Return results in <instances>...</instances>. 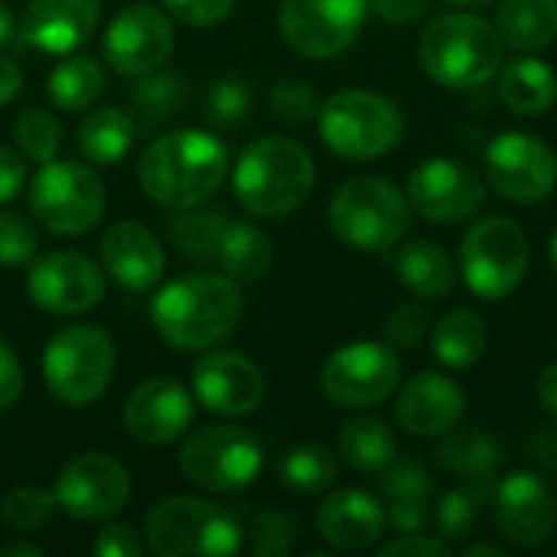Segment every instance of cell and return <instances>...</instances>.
<instances>
[{"label":"cell","instance_id":"cell-42","mask_svg":"<svg viewBox=\"0 0 557 557\" xmlns=\"http://www.w3.org/2000/svg\"><path fill=\"white\" fill-rule=\"evenodd\" d=\"M271 108L274 114L284 121V124H310L317 121L320 114V101H317V91L310 82L304 78H281L274 88H271Z\"/></svg>","mask_w":557,"mask_h":557},{"label":"cell","instance_id":"cell-3","mask_svg":"<svg viewBox=\"0 0 557 557\" xmlns=\"http://www.w3.org/2000/svg\"><path fill=\"white\" fill-rule=\"evenodd\" d=\"M317 186V163L307 147L290 137H261L242 150L232 173L235 199L258 219L297 212Z\"/></svg>","mask_w":557,"mask_h":557},{"label":"cell","instance_id":"cell-39","mask_svg":"<svg viewBox=\"0 0 557 557\" xmlns=\"http://www.w3.org/2000/svg\"><path fill=\"white\" fill-rule=\"evenodd\" d=\"M59 503L52 490H39V486H16L3 496L0 503V519L7 522L10 532L16 535H33L39 529H46V522L55 516Z\"/></svg>","mask_w":557,"mask_h":557},{"label":"cell","instance_id":"cell-51","mask_svg":"<svg viewBox=\"0 0 557 557\" xmlns=\"http://www.w3.org/2000/svg\"><path fill=\"white\" fill-rule=\"evenodd\" d=\"M26 183V160L20 150L0 147V206L13 202Z\"/></svg>","mask_w":557,"mask_h":557},{"label":"cell","instance_id":"cell-30","mask_svg":"<svg viewBox=\"0 0 557 557\" xmlns=\"http://www.w3.org/2000/svg\"><path fill=\"white\" fill-rule=\"evenodd\" d=\"M496 29L509 49L542 52L557 39V0H503Z\"/></svg>","mask_w":557,"mask_h":557},{"label":"cell","instance_id":"cell-25","mask_svg":"<svg viewBox=\"0 0 557 557\" xmlns=\"http://www.w3.org/2000/svg\"><path fill=\"white\" fill-rule=\"evenodd\" d=\"M385 525V506L366 490H336L317 512V532L336 552H366L379 545Z\"/></svg>","mask_w":557,"mask_h":557},{"label":"cell","instance_id":"cell-37","mask_svg":"<svg viewBox=\"0 0 557 557\" xmlns=\"http://www.w3.org/2000/svg\"><path fill=\"white\" fill-rule=\"evenodd\" d=\"M225 222H228V212L222 209H206V206L180 209L176 219L170 222V238L180 248V255L193 261H212Z\"/></svg>","mask_w":557,"mask_h":557},{"label":"cell","instance_id":"cell-11","mask_svg":"<svg viewBox=\"0 0 557 557\" xmlns=\"http://www.w3.org/2000/svg\"><path fill=\"white\" fill-rule=\"evenodd\" d=\"M529 235L516 219L486 215L480 219L460 248V274L467 287L483 300L509 297L529 271Z\"/></svg>","mask_w":557,"mask_h":557},{"label":"cell","instance_id":"cell-1","mask_svg":"<svg viewBox=\"0 0 557 557\" xmlns=\"http://www.w3.org/2000/svg\"><path fill=\"white\" fill-rule=\"evenodd\" d=\"M228 176V150L219 137L199 127H183L157 137L137 163L140 189L163 209L206 206Z\"/></svg>","mask_w":557,"mask_h":557},{"label":"cell","instance_id":"cell-20","mask_svg":"<svg viewBox=\"0 0 557 557\" xmlns=\"http://www.w3.org/2000/svg\"><path fill=\"white\" fill-rule=\"evenodd\" d=\"M121 424L137 444H176L193 424V395L176 379H147L127 395Z\"/></svg>","mask_w":557,"mask_h":557},{"label":"cell","instance_id":"cell-9","mask_svg":"<svg viewBox=\"0 0 557 557\" xmlns=\"http://www.w3.org/2000/svg\"><path fill=\"white\" fill-rule=\"evenodd\" d=\"M33 219L52 235H85L108 206V189L91 166L75 160H46L26 189Z\"/></svg>","mask_w":557,"mask_h":557},{"label":"cell","instance_id":"cell-58","mask_svg":"<svg viewBox=\"0 0 557 557\" xmlns=\"http://www.w3.org/2000/svg\"><path fill=\"white\" fill-rule=\"evenodd\" d=\"M447 3H454V7H460V10H476V7H486V3H493V0H447Z\"/></svg>","mask_w":557,"mask_h":557},{"label":"cell","instance_id":"cell-24","mask_svg":"<svg viewBox=\"0 0 557 557\" xmlns=\"http://www.w3.org/2000/svg\"><path fill=\"white\" fill-rule=\"evenodd\" d=\"M101 268L108 277H114L124 290H153L163 277L166 258L157 242V235L140 222H117L104 232L101 245Z\"/></svg>","mask_w":557,"mask_h":557},{"label":"cell","instance_id":"cell-4","mask_svg":"<svg viewBox=\"0 0 557 557\" xmlns=\"http://www.w3.org/2000/svg\"><path fill=\"white\" fill-rule=\"evenodd\" d=\"M421 65L444 88H480L506 62L496 23L476 13H441L421 33Z\"/></svg>","mask_w":557,"mask_h":557},{"label":"cell","instance_id":"cell-5","mask_svg":"<svg viewBox=\"0 0 557 557\" xmlns=\"http://www.w3.org/2000/svg\"><path fill=\"white\" fill-rule=\"evenodd\" d=\"M330 228L356 251L382 255L401 245L411 228V202L382 176H356L343 183L330 202Z\"/></svg>","mask_w":557,"mask_h":557},{"label":"cell","instance_id":"cell-15","mask_svg":"<svg viewBox=\"0 0 557 557\" xmlns=\"http://www.w3.org/2000/svg\"><path fill=\"white\" fill-rule=\"evenodd\" d=\"M55 503L69 519L104 522L127 509L131 503V473L121 460L88 450L72 457L55 480Z\"/></svg>","mask_w":557,"mask_h":557},{"label":"cell","instance_id":"cell-21","mask_svg":"<svg viewBox=\"0 0 557 557\" xmlns=\"http://www.w3.org/2000/svg\"><path fill=\"white\" fill-rule=\"evenodd\" d=\"M493 506L503 539L516 548H542L555 535V496L535 473H509L496 486Z\"/></svg>","mask_w":557,"mask_h":557},{"label":"cell","instance_id":"cell-26","mask_svg":"<svg viewBox=\"0 0 557 557\" xmlns=\"http://www.w3.org/2000/svg\"><path fill=\"white\" fill-rule=\"evenodd\" d=\"M499 98L519 117H542L557 104V72L529 52L499 65Z\"/></svg>","mask_w":557,"mask_h":557},{"label":"cell","instance_id":"cell-8","mask_svg":"<svg viewBox=\"0 0 557 557\" xmlns=\"http://www.w3.org/2000/svg\"><path fill=\"white\" fill-rule=\"evenodd\" d=\"M323 144L346 160H375L395 150L405 137L401 108L366 88H343L320 104L317 114Z\"/></svg>","mask_w":557,"mask_h":557},{"label":"cell","instance_id":"cell-47","mask_svg":"<svg viewBox=\"0 0 557 557\" xmlns=\"http://www.w3.org/2000/svg\"><path fill=\"white\" fill-rule=\"evenodd\" d=\"M163 10L186 26H215L232 16L235 0H163Z\"/></svg>","mask_w":557,"mask_h":557},{"label":"cell","instance_id":"cell-13","mask_svg":"<svg viewBox=\"0 0 557 557\" xmlns=\"http://www.w3.org/2000/svg\"><path fill=\"white\" fill-rule=\"evenodd\" d=\"M369 0H284L277 26L284 42L307 59H336L359 39Z\"/></svg>","mask_w":557,"mask_h":557},{"label":"cell","instance_id":"cell-49","mask_svg":"<svg viewBox=\"0 0 557 557\" xmlns=\"http://www.w3.org/2000/svg\"><path fill=\"white\" fill-rule=\"evenodd\" d=\"M95 555L98 557H140L147 552L144 545V532L131 529V525H104L95 535Z\"/></svg>","mask_w":557,"mask_h":557},{"label":"cell","instance_id":"cell-16","mask_svg":"<svg viewBox=\"0 0 557 557\" xmlns=\"http://www.w3.org/2000/svg\"><path fill=\"white\" fill-rule=\"evenodd\" d=\"M26 294L42 313L78 317L101 304L104 274L91 258L62 248V251H49L29 264Z\"/></svg>","mask_w":557,"mask_h":557},{"label":"cell","instance_id":"cell-17","mask_svg":"<svg viewBox=\"0 0 557 557\" xmlns=\"http://www.w3.org/2000/svg\"><path fill=\"white\" fill-rule=\"evenodd\" d=\"M173 52V23L170 13L153 3L124 7L104 29V59L114 72L140 78L157 69Z\"/></svg>","mask_w":557,"mask_h":557},{"label":"cell","instance_id":"cell-14","mask_svg":"<svg viewBox=\"0 0 557 557\" xmlns=\"http://www.w3.org/2000/svg\"><path fill=\"white\" fill-rule=\"evenodd\" d=\"M490 186L519 206L545 202L557 186L555 150L529 131H503L483 153Z\"/></svg>","mask_w":557,"mask_h":557},{"label":"cell","instance_id":"cell-57","mask_svg":"<svg viewBox=\"0 0 557 557\" xmlns=\"http://www.w3.org/2000/svg\"><path fill=\"white\" fill-rule=\"evenodd\" d=\"M10 36H13V13H10V7L0 0V46H3Z\"/></svg>","mask_w":557,"mask_h":557},{"label":"cell","instance_id":"cell-38","mask_svg":"<svg viewBox=\"0 0 557 557\" xmlns=\"http://www.w3.org/2000/svg\"><path fill=\"white\" fill-rule=\"evenodd\" d=\"M486 493H490V483H470L463 490H454L441 499L437 506V532L441 539H447L450 545L454 542H463L470 535H476L483 516H486Z\"/></svg>","mask_w":557,"mask_h":557},{"label":"cell","instance_id":"cell-7","mask_svg":"<svg viewBox=\"0 0 557 557\" xmlns=\"http://www.w3.org/2000/svg\"><path fill=\"white\" fill-rule=\"evenodd\" d=\"M117 366L114 339L91 323H72L49 336L42 352V382L69 408H88L95 405Z\"/></svg>","mask_w":557,"mask_h":557},{"label":"cell","instance_id":"cell-55","mask_svg":"<svg viewBox=\"0 0 557 557\" xmlns=\"http://www.w3.org/2000/svg\"><path fill=\"white\" fill-rule=\"evenodd\" d=\"M0 557H42V548L33 545V542H26V539H20V542L0 545Z\"/></svg>","mask_w":557,"mask_h":557},{"label":"cell","instance_id":"cell-32","mask_svg":"<svg viewBox=\"0 0 557 557\" xmlns=\"http://www.w3.org/2000/svg\"><path fill=\"white\" fill-rule=\"evenodd\" d=\"M490 343V330L480 313L473 310H450L437 320L431 333V349L447 369H470L483 359Z\"/></svg>","mask_w":557,"mask_h":557},{"label":"cell","instance_id":"cell-10","mask_svg":"<svg viewBox=\"0 0 557 557\" xmlns=\"http://www.w3.org/2000/svg\"><path fill=\"white\" fill-rule=\"evenodd\" d=\"M176 467L196 490L225 496L242 493L258 480L264 450L245 428L206 424L183 441Z\"/></svg>","mask_w":557,"mask_h":557},{"label":"cell","instance_id":"cell-59","mask_svg":"<svg viewBox=\"0 0 557 557\" xmlns=\"http://www.w3.org/2000/svg\"><path fill=\"white\" fill-rule=\"evenodd\" d=\"M548 258H552V264H555L557 271V232L552 235V242H548Z\"/></svg>","mask_w":557,"mask_h":557},{"label":"cell","instance_id":"cell-48","mask_svg":"<svg viewBox=\"0 0 557 557\" xmlns=\"http://www.w3.org/2000/svg\"><path fill=\"white\" fill-rule=\"evenodd\" d=\"M454 545L441 535H421V532H401V539L379 545V557H450Z\"/></svg>","mask_w":557,"mask_h":557},{"label":"cell","instance_id":"cell-45","mask_svg":"<svg viewBox=\"0 0 557 557\" xmlns=\"http://www.w3.org/2000/svg\"><path fill=\"white\" fill-rule=\"evenodd\" d=\"M206 108H209V117L212 121H219V124H238L248 114V108H251V91H248V85L242 78H222V82L212 85Z\"/></svg>","mask_w":557,"mask_h":557},{"label":"cell","instance_id":"cell-2","mask_svg":"<svg viewBox=\"0 0 557 557\" xmlns=\"http://www.w3.org/2000/svg\"><path fill=\"white\" fill-rule=\"evenodd\" d=\"M242 290L228 274H186L157 290L150 317L160 339L180 352L225 343L242 320Z\"/></svg>","mask_w":557,"mask_h":557},{"label":"cell","instance_id":"cell-54","mask_svg":"<svg viewBox=\"0 0 557 557\" xmlns=\"http://www.w3.org/2000/svg\"><path fill=\"white\" fill-rule=\"evenodd\" d=\"M535 392H539V401H542L552 414H557V362H552L548 369H542Z\"/></svg>","mask_w":557,"mask_h":557},{"label":"cell","instance_id":"cell-18","mask_svg":"<svg viewBox=\"0 0 557 557\" xmlns=\"http://www.w3.org/2000/svg\"><path fill=\"white\" fill-rule=\"evenodd\" d=\"M483 180L454 157H434L414 166L408 180V202L418 215L437 225L473 219L483 209Z\"/></svg>","mask_w":557,"mask_h":557},{"label":"cell","instance_id":"cell-23","mask_svg":"<svg viewBox=\"0 0 557 557\" xmlns=\"http://www.w3.org/2000/svg\"><path fill=\"white\" fill-rule=\"evenodd\" d=\"M101 20V0H29L23 13V39L26 46L69 55L85 46Z\"/></svg>","mask_w":557,"mask_h":557},{"label":"cell","instance_id":"cell-6","mask_svg":"<svg viewBox=\"0 0 557 557\" xmlns=\"http://www.w3.org/2000/svg\"><path fill=\"white\" fill-rule=\"evenodd\" d=\"M242 525L199 496H166L147 512L144 545L157 557H228L242 552Z\"/></svg>","mask_w":557,"mask_h":557},{"label":"cell","instance_id":"cell-53","mask_svg":"<svg viewBox=\"0 0 557 557\" xmlns=\"http://www.w3.org/2000/svg\"><path fill=\"white\" fill-rule=\"evenodd\" d=\"M23 88V72L13 59L0 55V104H10Z\"/></svg>","mask_w":557,"mask_h":557},{"label":"cell","instance_id":"cell-43","mask_svg":"<svg viewBox=\"0 0 557 557\" xmlns=\"http://www.w3.org/2000/svg\"><path fill=\"white\" fill-rule=\"evenodd\" d=\"M251 552L258 557H281L294 552V542H297V525L277 512V509H264L261 516H255L251 529Z\"/></svg>","mask_w":557,"mask_h":557},{"label":"cell","instance_id":"cell-31","mask_svg":"<svg viewBox=\"0 0 557 557\" xmlns=\"http://www.w3.org/2000/svg\"><path fill=\"white\" fill-rule=\"evenodd\" d=\"M78 153L95 166H114L134 144V117L121 108H95L78 121Z\"/></svg>","mask_w":557,"mask_h":557},{"label":"cell","instance_id":"cell-36","mask_svg":"<svg viewBox=\"0 0 557 557\" xmlns=\"http://www.w3.org/2000/svg\"><path fill=\"white\" fill-rule=\"evenodd\" d=\"M336 457L323 444H294L277 463V480L294 493H323L336 483Z\"/></svg>","mask_w":557,"mask_h":557},{"label":"cell","instance_id":"cell-41","mask_svg":"<svg viewBox=\"0 0 557 557\" xmlns=\"http://www.w3.org/2000/svg\"><path fill=\"white\" fill-rule=\"evenodd\" d=\"M183 101V82L176 75L166 72H150L140 75L137 88H134V104L140 114H147L150 121H163L176 111V104Z\"/></svg>","mask_w":557,"mask_h":557},{"label":"cell","instance_id":"cell-46","mask_svg":"<svg viewBox=\"0 0 557 557\" xmlns=\"http://www.w3.org/2000/svg\"><path fill=\"white\" fill-rule=\"evenodd\" d=\"M385 336H388L392 349H405V352L418 349L424 343V336H428V313H424V307L421 304H401L388 317Z\"/></svg>","mask_w":557,"mask_h":557},{"label":"cell","instance_id":"cell-40","mask_svg":"<svg viewBox=\"0 0 557 557\" xmlns=\"http://www.w3.org/2000/svg\"><path fill=\"white\" fill-rule=\"evenodd\" d=\"M13 140H16V150L23 157L46 163L62 147V124L46 108H26L13 124Z\"/></svg>","mask_w":557,"mask_h":557},{"label":"cell","instance_id":"cell-52","mask_svg":"<svg viewBox=\"0 0 557 557\" xmlns=\"http://www.w3.org/2000/svg\"><path fill=\"white\" fill-rule=\"evenodd\" d=\"M369 10L388 23H411L431 10V0H369Z\"/></svg>","mask_w":557,"mask_h":557},{"label":"cell","instance_id":"cell-35","mask_svg":"<svg viewBox=\"0 0 557 557\" xmlns=\"http://www.w3.org/2000/svg\"><path fill=\"white\" fill-rule=\"evenodd\" d=\"M104 91V69L91 55H65L46 78V95L59 111H85Z\"/></svg>","mask_w":557,"mask_h":557},{"label":"cell","instance_id":"cell-56","mask_svg":"<svg viewBox=\"0 0 557 557\" xmlns=\"http://www.w3.org/2000/svg\"><path fill=\"white\" fill-rule=\"evenodd\" d=\"M509 557V548L506 545H490V542H476V545H470L463 557Z\"/></svg>","mask_w":557,"mask_h":557},{"label":"cell","instance_id":"cell-27","mask_svg":"<svg viewBox=\"0 0 557 557\" xmlns=\"http://www.w3.org/2000/svg\"><path fill=\"white\" fill-rule=\"evenodd\" d=\"M385 512L398 532H421L431 519V476L421 460H401L388 470L385 483Z\"/></svg>","mask_w":557,"mask_h":557},{"label":"cell","instance_id":"cell-29","mask_svg":"<svg viewBox=\"0 0 557 557\" xmlns=\"http://www.w3.org/2000/svg\"><path fill=\"white\" fill-rule=\"evenodd\" d=\"M232 281L248 284V281H261L271 271L274 251H271V238L255 225V222H242V219H228L219 245H215V258H212Z\"/></svg>","mask_w":557,"mask_h":557},{"label":"cell","instance_id":"cell-33","mask_svg":"<svg viewBox=\"0 0 557 557\" xmlns=\"http://www.w3.org/2000/svg\"><path fill=\"white\" fill-rule=\"evenodd\" d=\"M339 454L343 460L359 470V473H382L395 463L398 457V441L395 431L379 421V418H349L339 428Z\"/></svg>","mask_w":557,"mask_h":557},{"label":"cell","instance_id":"cell-34","mask_svg":"<svg viewBox=\"0 0 557 557\" xmlns=\"http://www.w3.org/2000/svg\"><path fill=\"white\" fill-rule=\"evenodd\" d=\"M437 457L450 473L463 476L467 483H490L503 463V450L496 437L480 428H467V431L454 428L441 444Z\"/></svg>","mask_w":557,"mask_h":557},{"label":"cell","instance_id":"cell-28","mask_svg":"<svg viewBox=\"0 0 557 557\" xmlns=\"http://www.w3.org/2000/svg\"><path fill=\"white\" fill-rule=\"evenodd\" d=\"M395 274L421 300H444L457 284V268L450 255L437 242H428V238H418L398 248Z\"/></svg>","mask_w":557,"mask_h":557},{"label":"cell","instance_id":"cell-19","mask_svg":"<svg viewBox=\"0 0 557 557\" xmlns=\"http://www.w3.org/2000/svg\"><path fill=\"white\" fill-rule=\"evenodd\" d=\"M193 395L222 418H245L264 405V372L235 349H212L193 366Z\"/></svg>","mask_w":557,"mask_h":557},{"label":"cell","instance_id":"cell-50","mask_svg":"<svg viewBox=\"0 0 557 557\" xmlns=\"http://www.w3.org/2000/svg\"><path fill=\"white\" fill-rule=\"evenodd\" d=\"M23 385H26V379H23V366H20L16 352L0 339V411L13 408V405L20 401Z\"/></svg>","mask_w":557,"mask_h":557},{"label":"cell","instance_id":"cell-12","mask_svg":"<svg viewBox=\"0 0 557 557\" xmlns=\"http://www.w3.org/2000/svg\"><path fill=\"white\" fill-rule=\"evenodd\" d=\"M401 382L398 349L388 343H346L320 369L323 395L339 408H372L395 395Z\"/></svg>","mask_w":557,"mask_h":557},{"label":"cell","instance_id":"cell-44","mask_svg":"<svg viewBox=\"0 0 557 557\" xmlns=\"http://www.w3.org/2000/svg\"><path fill=\"white\" fill-rule=\"evenodd\" d=\"M36 228L29 225V219H23L20 212L0 209V264L3 268H20L36 255Z\"/></svg>","mask_w":557,"mask_h":557},{"label":"cell","instance_id":"cell-22","mask_svg":"<svg viewBox=\"0 0 557 557\" xmlns=\"http://www.w3.org/2000/svg\"><path fill=\"white\" fill-rule=\"evenodd\" d=\"M467 414V392L441 372H418L395 401L398 424L414 437H447Z\"/></svg>","mask_w":557,"mask_h":557}]
</instances>
